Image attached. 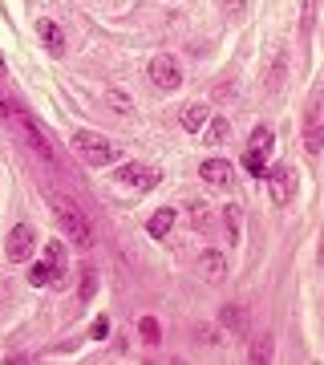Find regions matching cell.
<instances>
[{
    "label": "cell",
    "mask_w": 324,
    "mask_h": 365,
    "mask_svg": "<svg viewBox=\"0 0 324 365\" xmlns=\"http://www.w3.org/2000/svg\"><path fill=\"white\" fill-rule=\"evenodd\" d=\"M69 146H73V155H78L85 167H105V163H114V143L102 138L98 130H73Z\"/></svg>",
    "instance_id": "cell-1"
},
{
    "label": "cell",
    "mask_w": 324,
    "mask_h": 365,
    "mask_svg": "<svg viewBox=\"0 0 324 365\" xmlns=\"http://www.w3.org/2000/svg\"><path fill=\"white\" fill-rule=\"evenodd\" d=\"M53 215H57V223H61V232L78 244V248H90L93 244V227H90V220L81 215L73 203H61V199H53Z\"/></svg>",
    "instance_id": "cell-2"
},
{
    "label": "cell",
    "mask_w": 324,
    "mask_h": 365,
    "mask_svg": "<svg viewBox=\"0 0 324 365\" xmlns=\"http://www.w3.org/2000/svg\"><path fill=\"white\" fill-rule=\"evenodd\" d=\"M276 146V134L268 130V126H259L251 138H247V150H244V170L247 175H256V179H263V170H268V155H272Z\"/></svg>",
    "instance_id": "cell-3"
},
{
    "label": "cell",
    "mask_w": 324,
    "mask_h": 365,
    "mask_svg": "<svg viewBox=\"0 0 324 365\" xmlns=\"http://www.w3.org/2000/svg\"><path fill=\"white\" fill-rule=\"evenodd\" d=\"M61 264H65V248L53 240V244H45V260H37L28 268V284H37V288L57 284L61 280Z\"/></svg>",
    "instance_id": "cell-4"
},
{
    "label": "cell",
    "mask_w": 324,
    "mask_h": 365,
    "mask_svg": "<svg viewBox=\"0 0 324 365\" xmlns=\"http://www.w3.org/2000/svg\"><path fill=\"white\" fill-rule=\"evenodd\" d=\"M117 182L134 187V195H146V191H155L158 182H162V170L146 167V163H126V167H117Z\"/></svg>",
    "instance_id": "cell-5"
},
{
    "label": "cell",
    "mask_w": 324,
    "mask_h": 365,
    "mask_svg": "<svg viewBox=\"0 0 324 365\" xmlns=\"http://www.w3.org/2000/svg\"><path fill=\"white\" fill-rule=\"evenodd\" d=\"M33 252H37V232L28 223H16L9 232V240H4V256L13 264H25V260H33Z\"/></svg>",
    "instance_id": "cell-6"
},
{
    "label": "cell",
    "mask_w": 324,
    "mask_h": 365,
    "mask_svg": "<svg viewBox=\"0 0 324 365\" xmlns=\"http://www.w3.org/2000/svg\"><path fill=\"white\" fill-rule=\"evenodd\" d=\"M268 175V191H272V203H292V195H296V170L284 167V163H276V167L263 170Z\"/></svg>",
    "instance_id": "cell-7"
},
{
    "label": "cell",
    "mask_w": 324,
    "mask_h": 365,
    "mask_svg": "<svg viewBox=\"0 0 324 365\" xmlns=\"http://www.w3.org/2000/svg\"><path fill=\"white\" fill-rule=\"evenodd\" d=\"M150 81H155L162 93H174L182 86L179 61H174V57H155V61H150Z\"/></svg>",
    "instance_id": "cell-8"
},
{
    "label": "cell",
    "mask_w": 324,
    "mask_h": 365,
    "mask_svg": "<svg viewBox=\"0 0 324 365\" xmlns=\"http://www.w3.org/2000/svg\"><path fill=\"white\" fill-rule=\"evenodd\" d=\"M9 126H16V130H21V138H25V143L33 146V150H37V155L45 158V163L53 158V150H49V143H45V134H41V126H33V118H28L25 110H16Z\"/></svg>",
    "instance_id": "cell-9"
},
{
    "label": "cell",
    "mask_w": 324,
    "mask_h": 365,
    "mask_svg": "<svg viewBox=\"0 0 324 365\" xmlns=\"http://www.w3.org/2000/svg\"><path fill=\"white\" fill-rule=\"evenodd\" d=\"M199 175H203V182H211V187H231L235 167L227 158H207V163H199Z\"/></svg>",
    "instance_id": "cell-10"
},
{
    "label": "cell",
    "mask_w": 324,
    "mask_h": 365,
    "mask_svg": "<svg viewBox=\"0 0 324 365\" xmlns=\"http://www.w3.org/2000/svg\"><path fill=\"white\" fill-rule=\"evenodd\" d=\"M37 37H41V45H45L53 57H61V53H65V33H61V25H57V21H49V16H45V21H37Z\"/></svg>",
    "instance_id": "cell-11"
},
{
    "label": "cell",
    "mask_w": 324,
    "mask_h": 365,
    "mask_svg": "<svg viewBox=\"0 0 324 365\" xmlns=\"http://www.w3.org/2000/svg\"><path fill=\"white\" fill-rule=\"evenodd\" d=\"M199 276H203V280H223V276H227V260H223L215 248H207L199 256Z\"/></svg>",
    "instance_id": "cell-12"
},
{
    "label": "cell",
    "mask_w": 324,
    "mask_h": 365,
    "mask_svg": "<svg viewBox=\"0 0 324 365\" xmlns=\"http://www.w3.org/2000/svg\"><path fill=\"white\" fill-rule=\"evenodd\" d=\"M207 106L203 102H191V106H182V114H179V122H182V130H191V134H199L203 126H207Z\"/></svg>",
    "instance_id": "cell-13"
},
{
    "label": "cell",
    "mask_w": 324,
    "mask_h": 365,
    "mask_svg": "<svg viewBox=\"0 0 324 365\" xmlns=\"http://www.w3.org/2000/svg\"><path fill=\"white\" fill-rule=\"evenodd\" d=\"M170 227H174V207H162L150 215V223H146V232H150V240H167Z\"/></svg>",
    "instance_id": "cell-14"
},
{
    "label": "cell",
    "mask_w": 324,
    "mask_h": 365,
    "mask_svg": "<svg viewBox=\"0 0 324 365\" xmlns=\"http://www.w3.org/2000/svg\"><path fill=\"white\" fill-rule=\"evenodd\" d=\"M304 143H308V155L320 158V106L308 110V130H304Z\"/></svg>",
    "instance_id": "cell-15"
},
{
    "label": "cell",
    "mask_w": 324,
    "mask_h": 365,
    "mask_svg": "<svg viewBox=\"0 0 324 365\" xmlns=\"http://www.w3.org/2000/svg\"><path fill=\"white\" fill-rule=\"evenodd\" d=\"M227 138H231V122H227V118H207V143L219 146V143H227Z\"/></svg>",
    "instance_id": "cell-16"
},
{
    "label": "cell",
    "mask_w": 324,
    "mask_h": 365,
    "mask_svg": "<svg viewBox=\"0 0 324 365\" xmlns=\"http://www.w3.org/2000/svg\"><path fill=\"white\" fill-rule=\"evenodd\" d=\"M219 321H223V329H231V333H244V321H247V313L244 309H239V304H227V309H223L219 313Z\"/></svg>",
    "instance_id": "cell-17"
},
{
    "label": "cell",
    "mask_w": 324,
    "mask_h": 365,
    "mask_svg": "<svg viewBox=\"0 0 324 365\" xmlns=\"http://www.w3.org/2000/svg\"><path fill=\"white\" fill-rule=\"evenodd\" d=\"M138 333H142L146 345H158V341H162V329H158L155 317H142V321H138Z\"/></svg>",
    "instance_id": "cell-18"
},
{
    "label": "cell",
    "mask_w": 324,
    "mask_h": 365,
    "mask_svg": "<svg viewBox=\"0 0 324 365\" xmlns=\"http://www.w3.org/2000/svg\"><path fill=\"white\" fill-rule=\"evenodd\" d=\"M251 361H256V365H268V361H272V337H259L256 345H251Z\"/></svg>",
    "instance_id": "cell-19"
},
{
    "label": "cell",
    "mask_w": 324,
    "mask_h": 365,
    "mask_svg": "<svg viewBox=\"0 0 324 365\" xmlns=\"http://www.w3.org/2000/svg\"><path fill=\"white\" fill-rule=\"evenodd\" d=\"M223 223H227V235H231V244H235V240H239V211L227 207L223 211Z\"/></svg>",
    "instance_id": "cell-20"
},
{
    "label": "cell",
    "mask_w": 324,
    "mask_h": 365,
    "mask_svg": "<svg viewBox=\"0 0 324 365\" xmlns=\"http://www.w3.org/2000/svg\"><path fill=\"white\" fill-rule=\"evenodd\" d=\"M90 337H93V341H105V337H110V321H105V317H98V321H93Z\"/></svg>",
    "instance_id": "cell-21"
},
{
    "label": "cell",
    "mask_w": 324,
    "mask_h": 365,
    "mask_svg": "<svg viewBox=\"0 0 324 365\" xmlns=\"http://www.w3.org/2000/svg\"><path fill=\"white\" fill-rule=\"evenodd\" d=\"M13 114H16V106H9L4 98H0V122H13Z\"/></svg>",
    "instance_id": "cell-22"
},
{
    "label": "cell",
    "mask_w": 324,
    "mask_h": 365,
    "mask_svg": "<svg viewBox=\"0 0 324 365\" xmlns=\"http://www.w3.org/2000/svg\"><path fill=\"white\" fill-rule=\"evenodd\" d=\"M110 106H114V110H122V114H126V110H130V102H126V98H122V93H110Z\"/></svg>",
    "instance_id": "cell-23"
},
{
    "label": "cell",
    "mask_w": 324,
    "mask_h": 365,
    "mask_svg": "<svg viewBox=\"0 0 324 365\" xmlns=\"http://www.w3.org/2000/svg\"><path fill=\"white\" fill-rule=\"evenodd\" d=\"M93 284H98V280H93V272H85V284H81V297H93Z\"/></svg>",
    "instance_id": "cell-24"
},
{
    "label": "cell",
    "mask_w": 324,
    "mask_h": 365,
    "mask_svg": "<svg viewBox=\"0 0 324 365\" xmlns=\"http://www.w3.org/2000/svg\"><path fill=\"white\" fill-rule=\"evenodd\" d=\"M9 292H13V284H9V280H0V300H9Z\"/></svg>",
    "instance_id": "cell-25"
},
{
    "label": "cell",
    "mask_w": 324,
    "mask_h": 365,
    "mask_svg": "<svg viewBox=\"0 0 324 365\" xmlns=\"http://www.w3.org/2000/svg\"><path fill=\"white\" fill-rule=\"evenodd\" d=\"M0 69H4V57H0Z\"/></svg>",
    "instance_id": "cell-26"
}]
</instances>
